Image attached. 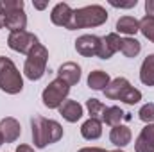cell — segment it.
Here are the masks:
<instances>
[{
  "mask_svg": "<svg viewBox=\"0 0 154 152\" xmlns=\"http://www.w3.org/2000/svg\"><path fill=\"white\" fill-rule=\"evenodd\" d=\"M72 14H74V9L68 4H65V2H59V4L54 5V9L50 13V20H52L54 25L68 29V25L72 22Z\"/></svg>",
  "mask_w": 154,
  "mask_h": 152,
  "instance_id": "obj_11",
  "label": "cell"
},
{
  "mask_svg": "<svg viewBox=\"0 0 154 152\" xmlns=\"http://www.w3.org/2000/svg\"><path fill=\"white\" fill-rule=\"evenodd\" d=\"M131 138H133V134H131V131H129V127H125V125H116L111 129V132H109V140H111V143L118 147V149H122V147H125V145H129L131 143Z\"/></svg>",
  "mask_w": 154,
  "mask_h": 152,
  "instance_id": "obj_15",
  "label": "cell"
},
{
  "mask_svg": "<svg viewBox=\"0 0 154 152\" xmlns=\"http://www.w3.org/2000/svg\"><path fill=\"white\" fill-rule=\"evenodd\" d=\"M138 116H140V120L145 122L147 125H149V123H154V104L152 102L142 106V109L138 111Z\"/></svg>",
  "mask_w": 154,
  "mask_h": 152,
  "instance_id": "obj_26",
  "label": "cell"
},
{
  "mask_svg": "<svg viewBox=\"0 0 154 152\" xmlns=\"http://www.w3.org/2000/svg\"><path fill=\"white\" fill-rule=\"evenodd\" d=\"M142 50V45L140 41L134 38H122L120 41V52L125 56V57H136Z\"/></svg>",
  "mask_w": 154,
  "mask_h": 152,
  "instance_id": "obj_22",
  "label": "cell"
},
{
  "mask_svg": "<svg viewBox=\"0 0 154 152\" xmlns=\"http://www.w3.org/2000/svg\"><path fill=\"white\" fill-rule=\"evenodd\" d=\"M4 18H5V27H7L11 32L25 31V25H27V16H25L23 9L14 11V13L7 14V16H4Z\"/></svg>",
  "mask_w": 154,
  "mask_h": 152,
  "instance_id": "obj_17",
  "label": "cell"
},
{
  "mask_svg": "<svg viewBox=\"0 0 154 152\" xmlns=\"http://www.w3.org/2000/svg\"><path fill=\"white\" fill-rule=\"evenodd\" d=\"M86 109L90 113V118H95V120H100L102 122V114H104L106 106L99 99H88L86 100Z\"/></svg>",
  "mask_w": 154,
  "mask_h": 152,
  "instance_id": "obj_23",
  "label": "cell"
},
{
  "mask_svg": "<svg viewBox=\"0 0 154 152\" xmlns=\"http://www.w3.org/2000/svg\"><path fill=\"white\" fill-rule=\"evenodd\" d=\"M2 27H5V18L0 14V29H2Z\"/></svg>",
  "mask_w": 154,
  "mask_h": 152,
  "instance_id": "obj_32",
  "label": "cell"
},
{
  "mask_svg": "<svg viewBox=\"0 0 154 152\" xmlns=\"http://www.w3.org/2000/svg\"><path fill=\"white\" fill-rule=\"evenodd\" d=\"M145 11H147V16H154V0L145 2Z\"/></svg>",
  "mask_w": 154,
  "mask_h": 152,
  "instance_id": "obj_28",
  "label": "cell"
},
{
  "mask_svg": "<svg viewBox=\"0 0 154 152\" xmlns=\"http://www.w3.org/2000/svg\"><path fill=\"white\" fill-rule=\"evenodd\" d=\"M109 82H111L109 81V75L106 72H102V70H95V72H91L88 75V86L91 90H97V91H100V90L104 91Z\"/></svg>",
  "mask_w": 154,
  "mask_h": 152,
  "instance_id": "obj_21",
  "label": "cell"
},
{
  "mask_svg": "<svg viewBox=\"0 0 154 152\" xmlns=\"http://www.w3.org/2000/svg\"><path fill=\"white\" fill-rule=\"evenodd\" d=\"M47 59H48V50L43 45L38 43L27 54V59H25V65H23V74H25V77L31 79V81H39L41 77L45 75Z\"/></svg>",
  "mask_w": 154,
  "mask_h": 152,
  "instance_id": "obj_5",
  "label": "cell"
},
{
  "mask_svg": "<svg viewBox=\"0 0 154 152\" xmlns=\"http://www.w3.org/2000/svg\"><path fill=\"white\" fill-rule=\"evenodd\" d=\"M7 45L9 48H13L14 52L20 54H29L36 45H38V38L32 32L27 31H18V32H11L7 38Z\"/></svg>",
  "mask_w": 154,
  "mask_h": 152,
  "instance_id": "obj_7",
  "label": "cell"
},
{
  "mask_svg": "<svg viewBox=\"0 0 154 152\" xmlns=\"http://www.w3.org/2000/svg\"><path fill=\"white\" fill-rule=\"evenodd\" d=\"M109 152H124V150H120V149H116V150H109Z\"/></svg>",
  "mask_w": 154,
  "mask_h": 152,
  "instance_id": "obj_34",
  "label": "cell"
},
{
  "mask_svg": "<svg viewBox=\"0 0 154 152\" xmlns=\"http://www.w3.org/2000/svg\"><path fill=\"white\" fill-rule=\"evenodd\" d=\"M116 31L122 32V34H127V36L136 34L140 31V22L134 16H122L116 22Z\"/></svg>",
  "mask_w": 154,
  "mask_h": 152,
  "instance_id": "obj_20",
  "label": "cell"
},
{
  "mask_svg": "<svg viewBox=\"0 0 154 152\" xmlns=\"http://www.w3.org/2000/svg\"><path fill=\"white\" fill-rule=\"evenodd\" d=\"M99 45H100V38L93 36V34H82L75 39V50L84 56V57H93L99 52Z\"/></svg>",
  "mask_w": 154,
  "mask_h": 152,
  "instance_id": "obj_8",
  "label": "cell"
},
{
  "mask_svg": "<svg viewBox=\"0 0 154 152\" xmlns=\"http://www.w3.org/2000/svg\"><path fill=\"white\" fill-rule=\"evenodd\" d=\"M32 127V141L34 147L45 149L50 143H56L63 138V127L56 120H47L43 116H32L31 118Z\"/></svg>",
  "mask_w": 154,
  "mask_h": 152,
  "instance_id": "obj_1",
  "label": "cell"
},
{
  "mask_svg": "<svg viewBox=\"0 0 154 152\" xmlns=\"http://www.w3.org/2000/svg\"><path fill=\"white\" fill-rule=\"evenodd\" d=\"M20 132H22V127L18 123L16 118L13 116H7V118H2L0 120V134L4 138V143H13L20 138Z\"/></svg>",
  "mask_w": 154,
  "mask_h": 152,
  "instance_id": "obj_10",
  "label": "cell"
},
{
  "mask_svg": "<svg viewBox=\"0 0 154 152\" xmlns=\"http://www.w3.org/2000/svg\"><path fill=\"white\" fill-rule=\"evenodd\" d=\"M68 93H70V86H68L63 79L57 77V79H54V81L43 90V93H41L43 106L48 108V109H56V108H59V106L66 100Z\"/></svg>",
  "mask_w": 154,
  "mask_h": 152,
  "instance_id": "obj_6",
  "label": "cell"
},
{
  "mask_svg": "<svg viewBox=\"0 0 154 152\" xmlns=\"http://www.w3.org/2000/svg\"><path fill=\"white\" fill-rule=\"evenodd\" d=\"M113 7H122V9H129V7H134L136 5V0H131V2H115V0H111L109 2Z\"/></svg>",
  "mask_w": 154,
  "mask_h": 152,
  "instance_id": "obj_27",
  "label": "cell"
},
{
  "mask_svg": "<svg viewBox=\"0 0 154 152\" xmlns=\"http://www.w3.org/2000/svg\"><path fill=\"white\" fill-rule=\"evenodd\" d=\"M140 81L145 86H154V54H149L140 68Z\"/></svg>",
  "mask_w": 154,
  "mask_h": 152,
  "instance_id": "obj_19",
  "label": "cell"
},
{
  "mask_svg": "<svg viewBox=\"0 0 154 152\" xmlns=\"http://www.w3.org/2000/svg\"><path fill=\"white\" fill-rule=\"evenodd\" d=\"M108 20V11L102 5H86L75 9L72 14V22L68 25V31H75V29H84V27H99L102 23H106Z\"/></svg>",
  "mask_w": 154,
  "mask_h": 152,
  "instance_id": "obj_2",
  "label": "cell"
},
{
  "mask_svg": "<svg viewBox=\"0 0 154 152\" xmlns=\"http://www.w3.org/2000/svg\"><path fill=\"white\" fill-rule=\"evenodd\" d=\"M136 152H154V123H149L142 129L134 141Z\"/></svg>",
  "mask_w": 154,
  "mask_h": 152,
  "instance_id": "obj_12",
  "label": "cell"
},
{
  "mask_svg": "<svg viewBox=\"0 0 154 152\" xmlns=\"http://www.w3.org/2000/svg\"><path fill=\"white\" fill-rule=\"evenodd\" d=\"M57 77L63 79L68 86H74L81 81V66L74 63V61H68V63H63L57 70Z\"/></svg>",
  "mask_w": 154,
  "mask_h": 152,
  "instance_id": "obj_13",
  "label": "cell"
},
{
  "mask_svg": "<svg viewBox=\"0 0 154 152\" xmlns=\"http://www.w3.org/2000/svg\"><path fill=\"white\" fill-rule=\"evenodd\" d=\"M122 120H131V114L129 113H124L118 106H109L104 109V114H102V122L111 125V127H116L120 125Z\"/></svg>",
  "mask_w": 154,
  "mask_h": 152,
  "instance_id": "obj_16",
  "label": "cell"
},
{
  "mask_svg": "<svg viewBox=\"0 0 154 152\" xmlns=\"http://www.w3.org/2000/svg\"><path fill=\"white\" fill-rule=\"evenodd\" d=\"M140 32L149 39L151 43H154V16H143L140 20Z\"/></svg>",
  "mask_w": 154,
  "mask_h": 152,
  "instance_id": "obj_25",
  "label": "cell"
},
{
  "mask_svg": "<svg viewBox=\"0 0 154 152\" xmlns=\"http://www.w3.org/2000/svg\"><path fill=\"white\" fill-rule=\"evenodd\" d=\"M77 152H109V150L99 149V147H84V149H81V150H77Z\"/></svg>",
  "mask_w": 154,
  "mask_h": 152,
  "instance_id": "obj_29",
  "label": "cell"
},
{
  "mask_svg": "<svg viewBox=\"0 0 154 152\" xmlns=\"http://www.w3.org/2000/svg\"><path fill=\"white\" fill-rule=\"evenodd\" d=\"M120 41H122V38H120L116 32H109V34L102 36V38H100V45H99L97 57H100V59H109L115 52L120 50Z\"/></svg>",
  "mask_w": 154,
  "mask_h": 152,
  "instance_id": "obj_9",
  "label": "cell"
},
{
  "mask_svg": "<svg viewBox=\"0 0 154 152\" xmlns=\"http://www.w3.org/2000/svg\"><path fill=\"white\" fill-rule=\"evenodd\" d=\"M16 152H34V149L29 147V145H18L16 147Z\"/></svg>",
  "mask_w": 154,
  "mask_h": 152,
  "instance_id": "obj_30",
  "label": "cell"
},
{
  "mask_svg": "<svg viewBox=\"0 0 154 152\" xmlns=\"http://www.w3.org/2000/svg\"><path fill=\"white\" fill-rule=\"evenodd\" d=\"M2 143H4V138H2V134H0V145H2Z\"/></svg>",
  "mask_w": 154,
  "mask_h": 152,
  "instance_id": "obj_33",
  "label": "cell"
},
{
  "mask_svg": "<svg viewBox=\"0 0 154 152\" xmlns=\"http://www.w3.org/2000/svg\"><path fill=\"white\" fill-rule=\"evenodd\" d=\"M104 95L108 99H111V100H122V102H125L129 106L138 104L142 100V91L136 90V88H133L131 82L125 77H116V79H113L108 84V88L104 90Z\"/></svg>",
  "mask_w": 154,
  "mask_h": 152,
  "instance_id": "obj_3",
  "label": "cell"
},
{
  "mask_svg": "<svg viewBox=\"0 0 154 152\" xmlns=\"http://www.w3.org/2000/svg\"><path fill=\"white\" fill-rule=\"evenodd\" d=\"M23 0H0V14L2 16H7L14 11H20L23 9Z\"/></svg>",
  "mask_w": 154,
  "mask_h": 152,
  "instance_id": "obj_24",
  "label": "cell"
},
{
  "mask_svg": "<svg viewBox=\"0 0 154 152\" xmlns=\"http://www.w3.org/2000/svg\"><path fill=\"white\" fill-rule=\"evenodd\" d=\"M34 7L36 9H45L47 7V2H34Z\"/></svg>",
  "mask_w": 154,
  "mask_h": 152,
  "instance_id": "obj_31",
  "label": "cell"
},
{
  "mask_svg": "<svg viewBox=\"0 0 154 152\" xmlns=\"http://www.w3.org/2000/svg\"><path fill=\"white\" fill-rule=\"evenodd\" d=\"M81 134L86 140H97V138H100L102 136V122L100 120H95V118L86 120L81 125Z\"/></svg>",
  "mask_w": 154,
  "mask_h": 152,
  "instance_id": "obj_18",
  "label": "cell"
},
{
  "mask_svg": "<svg viewBox=\"0 0 154 152\" xmlns=\"http://www.w3.org/2000/svg\"><path fill=\"white\" fill-rule=\"evenodd\" d=\"M0 90L9 95H16L23 90V79L16 65L4 56H0Z\"/></svg>",
  "mask_w": 154,
  "mask_h": 152,
  "instance_id": "obj_4",
  "label": "cell"
},
{
  "mask_svg": "<svg viewBox=\"0 0 154 152\" xmlns=\"http://www.w3.org/2000/svg\"><path fill=\"white\" fill-rule=\"evenodd\" d=\"M57 109H59V114L70 123L81 120V116H82V106L79 102H75V100H65Z\"/></svg>",
  "mask_w": 154,
  "mask_h": 152,
  "instance_id": "obj_14",
  "label": "cell"
}]
</instances>
